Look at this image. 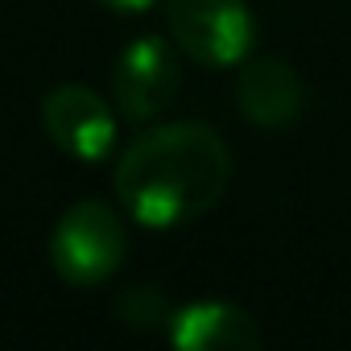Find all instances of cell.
Returning a JSON list of instances; mask_svg holds the SVG:
<instances>
[{
  "instance_id": "7",
  "label": "cell",
  "mask_w": 351,
  "mask_h": 351,
  "mask_svg": "<svg viewBox=\"0 0 351 351\" xmlns=\"http://www.w3.org/2000/svg\"><path fill=\"white\" fill-rule=\"evenodd\" d=\"M165 326H169V343L182 351H211V347L261 351L265 343L252 314L232 302H191L182 310H173Z\"/></svg>"
},
{
  "instance_id": "1",
  "label": "cell",
  "mask_w": 351,
  "mask_h": 351,
  "mask_svg": "<svg viewBox=\"0 0 351 351\" xmlns=\"http://www.w3.org/2000/svg\"><path fill=\"white\" fill-rule=\"evenodd\" d=\"M232 182V153L207 124H157L141 132L116 165V195L124 211L169 232L203 219Z\"/></svg>"
},
{
  "instance_id": "2",
  "label": "cell",
  "mask_w": 351,
  "mask_h": 351,
  "mask_svg": "<svg viewBox=\"0 0 351 351\" xmlns=\"http://www.w3.org/2000/svg\"><path fill=\"white\" fill-rule=\"evenodd\" d=\"M169 34L199 66H240L256 46V21L244 0H169Z\"/></svg>"
},
{
  "instance_id": "3",
  "label": "cell",
  "mask_w": 351,
  "mask_h": 351,
  "mask_svg": "<svg viewBox=\"0 0 351 351\" xmlns=\"http://www.w3.org/2000/svg\"><path fill=\"white\" fill-rule=\"evenodd\" d=\"M124 261V223L104 203H75L54 236H50V265L66 285H99Z\"/></svg>"
},
{
  "instance_id": "6",
  "label": "cell",
  "mask_w": 351,
  "mask_h": 351,
  "mask_svg": "<svg viewBox=\"0 0 351 351\" xmlns=\"http://www.w3.org/2000/svg\"><path fill=\"white\" fill-rule=\"evenodd\" d=\"M236 104L256 128H289L306 108V87L281 58H244Z\"/></svg>"
},
{
  "instance_id": "5",
  "label": "cell",
  "mask_w": 351,
  "mask_h": 351,
  "mask_svg": "<svg viewBox=\"0 0 351 351\" xmlns=\"http://www.w3.org/2000/svg\"><path fill=\"white\" fill-rule=\"evenodd\" d=\"M42 124L50 141L75 161H104L116 145L112 108L79 83H62L42 99Z\"/></svg>"
},
{
  "instance_id": "4",
  "label": "cell",
  "mask_w": 351,
  "mask_h": 351,
  "mask_svg": "<svg viewBox=\"0 0 351 351\" xmlns=\"http://www.w3.org/2000/svg\"><path fill=\"white\" fill-rule=\"evenodd\" d=\"M112 91L124 120H153L178 95V58L161 38H136L112 66Z\"/></svg>"
},
{
  "instance_id": "8",
  "label": "cell",
  "mask_w": 351,
  "mask_h": 351,
  "mask_svg": "<svg viewBox=\"0 0 351 351\" xmlns=\"http://www.w3.org/2000/svg\"><path fill=\"white\" fill-rule=\"evenodd\" d=\"M104 9H112V13H145V9H153L157 0H99Z\"/></svg>"
}]
</instances>
